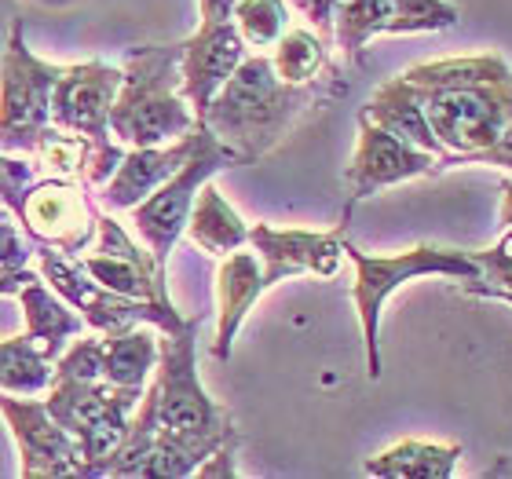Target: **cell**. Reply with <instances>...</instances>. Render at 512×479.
<instances>
[{"label":"cell","instance_id":"cell-1","mask_svg":"<svg viewBox=\"0 0 512 479\" xmlns=\"http://www.w3.org/2000/svg\"><path fill=\"white\" fill-rule=\"evenodd\" d=\"M194 319L183 333L158 330L154 381L128 421L121 447L99 465L96 476H194L216 450L235 443V421L209 399L194 366Z\"/></svg>","mask_w":512,"mask_h":479},{"label":"cell","instance_id":"cell-2","mask_svg":"<svg viewBox=\"0 0 512 479\" xmlns=\"http://www.w3.org/2000/svg\"><path fill=\"white\" fill-rule=\"evenodd\" d=\"M447 169L469 165L512 121V66L498 52L417 63L406 70Z\"/></svg>","mask_w":512,"mask_h":479},{"label":"cell","instance_id":"cell-3","mask_svg":"<svg viewBox=\"0 0 512 479\" xmlns=\"http://www.w3.org/2000/svg\"><path fill=\"white\" fill-rule=\"evenodd\" d=\"M337 96H344V81L337 74L293 85L278 77L271 55L256 52L238 63V70L213 96L198 125H205L220 143L238 150L246 165H253L271 154L311 110H319Z\"/></svg>","mask_w":512,"mask_h":479},{"label":"cell","instance_id":"cell-4","mask_svg":"<svg viewBox=\"0 0 512 479\" xmlns=\"http://www.w3.org/2000/svg\"><path fill=\"white\" fill-rule=\"evenodd\" d=\"M180 44L128 48L121 88L110 107V132L125 147H161L187 136L198 118L180 88Z\"/></svg>","mask_w":512,"mask_h":479},{"label":"cell","instance_id":"cell-5","mask_svg":"<svg viewBox=\"0 0 512 479\" xmlns=\"http://www.w3.org/2000/svg\"><path fill=\"white\" fill-rule=\"evenodd\" d=\"M344 260L355 264V308H359V322H363V341H366V373L370 377H381V311L384 300L392 297L395 289L406 286L410 278L421 275H447L458 278V282H476L480 278V267H476V256L465 253V249H443V245H414V249H403V253L392 256H374L355 249L352 242H344Z\"/></svg>","mask_w":512,"mask_h":479},{"label":"cell","instance_id":"cell-6","mask_svg":"<svg viewBox=\"0 0 512 479\" xmlns=\"http://www.w3.org/2000/svg\"><path fill=\"white\" fill-rule=\"evenodd\" d=\"M121 66L110 63H74L59 70L52 88V125L88 139L85 183H107L118 172L125 150L110 132V107L121 88Z\"/></svg>","mask_w":512,"mask_h":479},{"label":"cell","instance_id":"cell-7","mask_svg":"<svg viewBox=\"0 0 512 479\" xmlns=\"http://www.w3.org/2000/svg\"><path fill=\"white\" fill-rule=\"evenodd\" d=\"M37 271L70 308L85 319L88 330L96 333H121L132 326H158L161 333H183L194 319H183L176 304H154V300L121 297L114 289L99 286L96 278L85 275L77 256H66L63 249L37 245Z\"/></svg>","mask_w":512,"mask_h":479},{"label":"cell","instance_id":"cell-8","mask_svg":"<svg viewBox=\"0 0 512 479\" xmlns=\"http://www.w3.org/2000/svg\"><path fill=\"white\" fill-rule=\"evenodd\" d=\"M231 165H246V158L238 150L227 147V143H220L205 125H198V143H194L187 165L169 183H161L150 198H143L139 205L128 209L132 224H136V235L143 238V245L150 249V256H154V264L161 271L169 264L172 245L180 242V235L187 231V220H191L198 191L213 180L216 172L231 169Z\"/></svg>","mask_w":512,"mask_h":479},{"label":"cell","instance_id":"cell-9","mask_svg":"<svg viewBox=\"0 0 512 479\" xmlns=\"http://www.w3.org/2000/svg\"><path fill=\"white\" fill-rule=\"evenodd\" d=\"M63 66L44 63L22 41V19L11 22L8 48L0 59V150L33 154L52 128V88Z\"/></svg>","mask_w":512,"mask_h":479},{"label":"cell","instance_id":"cell-10","mask_svg":"<svg viewBox=\"0 0 512 479\" xmlns=\"http://www.w3.org/2000/svg\"><path fill=\"white\" fill-rule=\"evenodd\" d=\"M202 4V26L183 41L180 55V88L191 103L194 118L202 121L213 96L224 88V81L246 59L249 44L235 26L238 0H198Z\"/></svg>","mask_w":512,"mask_h":479},{"label":"cell","instance_id":"cell-11","mask_svg":"<svg viewBox=\"0 0 512 479\" xmlns=\"http://www.w3.org/2000/svg\"><path fill=\"white\" fill-rule=\"evenodd\" d=\"M15 220L30 242L63 249L66 256H81L99 227V209L85 194V180L37 176L26 187V198L15 209Z\"/></svg>","mask_w":512,"mask_h":479},{"label":"cell","instance_id":"cell-12","mask_svg":"<svg viewBox=\"0 0 512 479\" xmlns=\"http://www.w3.org/2000/svg\"><path fill=\"white\" fill-rule=\"evenodd\" d=\"M443 169H447L443 158L414 147V143H406L403 136H395V132H388L377 121L359 114V147H355L352 165L344 172V183H348V213H352L355 202L374 198L384 187L417 180V176H439ZM348 213H344V220H348Z\"/></svg>","mask_w":512,"mask_h":479},{"label":"cell","instance_id":"cell-13","mask_svg":"<svg viewBox=\"0 0 512 479\" xmlns=\"http://www.w3.org/2000/svg\"><path fill=\"white\" fill-rule=\"evenodd\" d=\"M458 22L447 0H337L333 37L348 55H363L377 33H428Z\"/></svg>","mask_w":512,"mask_h":479},{"label":"cell","instance_id":"cell-14","mask_svg":"<svg viewBox=\"0 0 512 479\" xmlns=\"http://www.w3.org/2000/svg\"><path fill=\"white\" fill-rule=\"evenodd\" d=\"M77 264H81L85 275L96 278L99 286L114 289L121 297L172 304L169 286H165V271L154 264L150 249H143V245L128 238V231L114 216L99 213L96 245H92V253L85 249V253L77 256Z\"/></svg>","mask_w":512,"mask_h":479},{"label":"cell","instance_id":"cell-15","mask_svg":"<svg viewBox=\"0 0 512 479\" xmlns=\"http://www.w3.org/2000/svg\"><path fill=\"white\" fill-rule=\"evenodd\" d=\"M0 414L19 447L22 476H85L74 436L48 414L44 399H15L11 392H0Z\"/></svg>","mask_w":512,"mask_h":479},{"label":"cell","instance_id":"cell-16","mask_svg":"<svg viewBox=\"0 0 512 479\" xmlns=\"http://www.w3.org/2000/svg\"><path fill=\"white\" fill-rule=\"evenodd\" d=\"M249 245L264 264V286H278L293 275L330 278L344 264V224L337 231H278L253 224Z\"/></svg>","mask_w":512,"mask_h":479},{"label":"cell","instance_id":"cell-17","mask_svg":"<svg viewBox=\"0 0 512 479\" xmlns=\"http://www.w3.org/2000/svg\"><path fill=\"white\" fill-rule=\"evenodd\" d=\"M194 143H198V125H194L187 136L172 139V143H161V147H132L125 158H121L118 172H114L107 180V187H103V202L121 213V209H132V205H139L143 198H150L161 183H169L172 176L187 165Z\"/></svg>","mask_w":512,"mask_h":479},{"label":"cell","instance_id":"cell-18","mask_svg":"<svg viewBox=\"0 0 512 479\" xmlns=\"http://www.w3.org/2000/svg\"><path fill=\"white\" fill-rule=\"evenodd\" d=\"M264 264L256 256L253 245H242L235 253H227L220 260V271H216V341L213 355L220 362L231 355V344H235V333L242 330L249 308L264 297Z\"/></svg>","mask_w":512,"mask_h":479},{"label":"cell","instance_id":"cell-19","mask_svg":"<svg viewBox=\"0 0 512 479\" xmlns=\"http://www.w3.org/2000/svg\"><path fill=\"white\" fill-rule=\"evenodd\" d=\"M19 300L22 315H26V337L37 344V352L48 362L59 359L70 348V341H77L85 333V319L41 275L19 289Z\"/></svg>","mask_w":512,"mask_h":479},{"label":"cell","instance_id":"cell-20","mask_svg":"<svg viewBox=\"0 0 512 479\" xmlns=\"http://www.w3.org/2000/svg\"><path fill=\"white\" fill-rule=\"evenodd\" d=\"M363 118L377 121L381 128L403 136L406 143H414V147L428 150V154H436V158H443V165H447V154H443V147H439L436 136H432V128H428V121H425V110H421V99H417V88L406 81V74L392 77V81H384V85L377 88L374 99L363 107Z\"/></svg>","mask_w":512,"mask_h":479},{"label":"cell","instance_id":"cell-21","mask_svg":"<svg viewBox=\"0 0 512 479\" xmlns=\"http://www.w3.org/2000/svg\"><path fill=\"white\" fill-rule=\"evenodd\" d=\"M461 443H425V439H403L388 447L384 454H374L366 461V476L384 479H450L458 472Z\"/></svg>","mask_w":512,"mask_h":479},{"label":"cell","instance_id":"cell-22","mask_svg":"<svg viewBox=\"0 0 512 479\" xmlns=\"http://www.w3.org/2000/svg\"><path fill=\"white\" fill-rule=\"evenodd\" d=\"M187 238H191L202 253L224 260L227 253H235L242 245H249V227L246 220L224 202V194L216 191L213 180L205 183L198 198H194L191 220H187Z\"/></svg>","mask_w":512,"mask_h":479},{"label":"cell","instance_id":"cell-23","mask_svg":"<svg viewBox=\"0 0 512 479\" xmlns=\"http://www.w3.org/2000/svg\"><path fill=\"white\" fill-rule=\"evenodd\" d=\"M154 366H158V333H150L147 326H132V330L103 337V377L110 384L143 392Z\"/></svg>","mask_w":512,"mask_h":479},{"label":"cell","instance_id":"cell-24","mask_svg":"<svg viewBox=\"0 0 512 479\" xmlns=\"http://www.w3.org/2000/svg\"><path fill=\"white\" fill-rule=\"evenodd\" d=\"M52 373L55 362L44 359L26 333L0 341V392L41 395L52 388Z\"/></svg>","mask_w":512,"mask_h":479},{"label":"cell","instance_id":"cell-25","mask_svg":"<svg viewBox=\"0 0 512 479\" xmlns=\"http://www.w3.org/2000/svg\"><path fill=\"white\" fill-rule=\"evenodd\" d=\"M278 77L293 81V85H308L315 77H322L330 70V52H326V37L304 26H289L275 44L271 55Z\"/></svg>","mask_w":512,"mask_h":479},{"label":"cell","instance_id":"cell-26","mask_svg":"<svg viewBox=\"0 0 512 479\" xmlns=\"http://www.w3.org/2000/svg\"><path fill=\"white\" fill-rule=\"evenodd\" d=\"M235 26L242 33V41L256 52L275 48L278 37L289 30V4L286 0H238Z\"/></svg>","mask_w":512,"mask_h":479},{"label":"cell","instance_id":"cell-27","mask_svg":"<svg viewBox=\"0 0 512 479\" xmlns=\"http://www.w3.org/2000/svg\"><path fill=\"white\" fill-rule=\"evenodd\" d=\"M472 256H476L480 278L476 282H461V289L472 293V297H512V227H505V235L491 249Z\"/></svg>","mask_w":512,"mask_h":479},{"label":"cell","instance_id":"cell-28","mask_svg":"<svg viewBox=\"0 0 512 479\" xmlns=\"http://www.w3.org/2000/svg\"><path fill=\"white\" fill-rule=\"evenodd\" d=\"M15 224H19V220L0 216V267H4V271H22V267L30 264V245L22 242Z\"/></svg>","mask_w":512,"mask_h":479},{"label":"cell","instance_id":"cell-29","mask_svg":"<svg viewBox=\"0 0 512 479\" xmlns=\"http://www.w3.org/2000/svg\"><path fill=\"white\" fill-rule=\"evenodd\" d=\"M289 8H297L311 22V30L322 33L326 41L333 37V15H337V0H286Z\"/></svg>","mask_w":512,"mask_h":479},{"label":"cell","instance_id":"cell-30","mask_svg":"<svg viewBox=\"0 0 512 479\" xmlns=\"http://www.w3.org/2000/svg\"><path fill=\"white\" fill-rule=\"evenodd\" d=\"M469 165H491V169L512 172V121H509V128H505L502 136L494 139L487 150H480V154H476Z\"/></svg>","mask_w":512,"mask_h":479},{"label":"cell","instance_id":"cell-31","mask_svg":"<svg viewBox=\"0 0 512 479\" xmlns=\"http://www.w3.org/2000/svg\"><path fill=\"white\" fill-rule=\"evenodd\" d=\"M33 271L30 267H22V271H4V267H0V293H19L22 286H26V282H33Z\"/></svg>","mask_w":512,"mask_h":479},{"label":"cell","instance_id":"cell-32","mask_svg":"<svg viewBox=\"0 0 512 479\" xmlns=\"http://www.w3.org/2000/svg\"><path fill=\"white\" fill-rule=\"evenodd\" d=\"M502 224L512 227V180L502 187Z\"/></svg>","mask_w":512,"mask_h":479}]
</instances>
